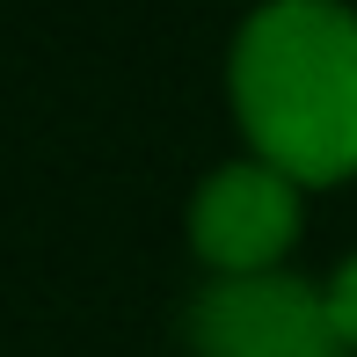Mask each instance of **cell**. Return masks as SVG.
Listing matches in <instances>:
<instances>
[{"label": "cell", "mask_w": 357, "mask_h": 357, "mask_svg": "<svg viewBox=\"0 0 357 357\" xmlns=\"http://www.w3.org/2000/svg\"><path fill=\"white\" fill-rule=\"evenodd\" d=\"M226 88L263 168L299 190L357 175V8L263 0L234 37Z\"/></svg>", "instance_id": "1"}, {"label": "cell", "mask_w": 357, "mask_h": 357, "mask_svg": "<svg viewBox=\"0 0 357 357\" xmlns=\"http://www.w3.org/2000/svg\"><path fill=\"white\" fill-rule=\"evenodd\" d=\"M183 335L197 357H350L328 321L321 284L263 270V278H212L190 299Z\"/></svg>", "instance_id": "2"}, {"label": "cell", "mask_w": 357, "mask_h": 357, "mask_svg": "<svg viewBox=\"0 0 357 357\" xmlns=\"http://www.w3.org/2000/svg\"><path fill=\"white\" fill-rule=\"evenodd\" d=\"M299 241V183L263 160H226L190 197V248L219 278H263Z\"/></svg>", "instance_id": "3"}, {"label": "cell", "mask_w": 357, "mask_h": 357, "mask_svg": "<svg viewBox=\"0 0 357 357\" xmlns=\"http://www.w3.org/2000/svg\"><path fill=\"white\" fill-rule=\"evenodd\" d=\"M321 299H328V321H335V335H343V350H357V255L335 263V278L321 284Z\"/></svg>", "instance_id": "4"}]
</instances>
